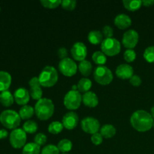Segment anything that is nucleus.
<instances>
[{"label": "nucleus", "instance_id": "1", "mask_svg": "<svg viewBox=\"0 0 154 154\" xmlns=\"http://www.w3.org/2000/svg\"><path fill=\"white\" fill-rule=\"evenodd\" d=\"M153 118L151 114L144 110L135 111L130 117V123L132 127L140 132H145L153 127Z\"/></svg>", "mask_w": 154, "mask_h": 154}, {"label": "nucleus", "instance_id": "2", "mask_svg": "<svg viewBox=\"0 0 154 154\" xmlns=\"http://www.w3.org/2000/svg\"><path fill=\"white\" fill-rule=\"evenodd\" d=\"M35 113L41 120H48L54 113V105L51 99L42 98L35 105Z\"/></svg>", "mask_w": 154, "mask_h": 154}, {"label": "nucleus", "instance_id": "3", "mask_svg": "<svg viewBox=\"0 0 154 154\" xmlns=\"http://www.w3.org/2000/svg\"><path fill=\"white\" fill-rule=\"evenodd\" d=\"M58 72L51 66H47L42 69L38 76L39 82L43 87H52L58 81Z\"/></svg>", "mask_w": 154, "mask_h": 154}, {"label": "nucleus", "instance_id": "4", "mask_svg": "<svg viewBox=\"0 0 154 154\" xmlns=\"http://www.w3.org/2000/svg\"><path fill=\"white\" fill-rule=\"evenodd\" d=\"M21 122L19 113L13 110H5L0 114V123L9 129H17Z\"/></svg>", "mask_w": 154, "mask_h": 154}, {"label": "nucleus", "instance_id": "5", "mask_svg": "<svg viewBox=\"0 0 154 154\" xmlns=\"http://www.w3.org/2000/svg\"><path fill=\"white\" fill-rule=\"evenodd\" d=\"M93 77L96 82L102 86L108 85L114 79L111 69L105 66H98L93 72Z\"/></svg>", "mask_w": 154, "mask_h": 154}, {"label": "nucleus", "instance_id": "6", "mask_svg": "<svg viewBox=\"0 0 154 154\" xmlns=\"http://www.w3.org/2000/svg\"><path fill=\"white\" fill-rule=\"evenodd\" d=\"M82 102V96L78 90H69L64 96L63 104L67 109L71 111L79 108Z\"/></svg>", "mask_w": 154, "mask_h": 154}, {"label": "nucleus", "instance_id": "7", "mask_svg": "<svg viewBox=\"0 0 154 154\" xmlns=\"http://www.w3.org/2000/svg\"><path fill=\"white\" fill-rule=\"evenodd\" d=\"M102 52L108 57H114L120 54L121 45L117 39L114 38H105L101 44Z\"/></svg>", "mask_w": 154, "mask_h": 154}, {"label": "nucleus", "instance_id": "8", "mask_svg": "<svg viewBox=\"0 0 154 154\" xmlns=\"http://www.w3.org/2000/svg\"><path fill=\"white\" fill-rule=\"evenodd\" d=\"M10 144L14 148L20 149L23 147L26 142V133L23 129H15L11 132L9 136Z\"/></svg>", "mask_w": 154, "mask_h": 154}, {"label": "nucleus", "instance_id": "9", "mask_svg": "<svg viewBox=\"0 0 154 154\" xmlns=\"http://www.w3.org/2000/svg\"><path fill=\"white\" fill-rule=\"evenodd\" d=\"M59 69L64 76L72 77L76 74L78 66L73 60L67 57L60 60L59 63Z\"/></svg>", "mask_w": 154, "mask_h": 154}, {"label": "nucleus", "instance_id": "10", "mask_svg": "<svg viewBox=\"0 0 154 154\" xmlns=\"http://www.w3.org/2000/svg\"><path fill=\"white\" fill-rule=\"evenodd\" d=\"M81 126L84 132L94 135L100 131V123L97 119L92 117H87L81 120Z\"/></svg>", "mask_w": 154, "mask_h": 154}, {"label": "nucleus", "instance_id": "11", "mask_svg": "<svg viewBox=\"0 0 154 154\" xmlns=\"http://www.w3.org/2000/svg\"><path fill=\"white\" fill-rule=\"evenodd\" d=\"M139 35L135 29H129L125 32L122 38V43L125 48L133 49L138 45Z\"/></svg>", "mask_w": 154, "mask_h": 154}, {"label": "nucleus", "instance_id": "12", "mask_svg": "<svg viewBox=\"0 0 154 154\" xmlns=\"http://www.w3.org/2000/svg\"><path fill=\"white\" fill-rule=\"evenodd\" d=\"M71 54L75 60L82 62L85 60L87 55V48L82 42H76L71 49Z\"/></svg>", "mask_w": 154, "mask_h": 154}, {"label": "nucleus", "instance_id": "13", "mask_svg": "<svg viewBox=\"0 0 154 154\" xmlns=\"http://www.w3.org/2000/svg\"><path fill=\"white\" fill-rule=\"evenodd\" d=\"M29 85L30 87L29 94L30 96L34 100H40L42 99V95H43V91L41 88V84L39 82L38 78L37 77H33L29 81Z\"/></svg>", "mask_w": 154, "mask_h": 154}, {"label": "nucleus", "instance_id": "14", "mask_svg": "<svg viewBox=\"0 0 154 154\" xmlns=\"http://www.w3.org/2000/svg\"><path fill=\"white\" fill-rule=\"evenodd\" d=\"M78 120H79V117L78 114L74 111H69L63 116L62 123L66 129L72 130L78 126Z\"/></svg>", "mask_w": 154, "mask_h": 154}, {"label": "nucleus", "instance_id": "15", "mask_svg": "<svg viewBox=\"0 0 154 154\" xmlns=\"http://www.w3.org/2000/svg\"><path fill=\"white\" fill-rule=\"evenodd\" d=\"M14 101L17 105H26L30 99L29 92L23 87H20L15 90L14 93Z\"/></svg>", "mask_w": 154, "mask_h": 154}, {"label": "nucleus", "instance_id": "16", "mask_svg": "<svg viewBox=\"0 0 154 154\" xmlns=\"http://www.w3.org/2000/svg\"><path fill=\"white\" fill-rule=\"evenodd\" d=\"M116 75L123 80L130 79L133 76L134 69L128 64H121L116 69Z\"/></svg>", "mask_w": 154, "mask_h": 154}, {"label": "nucleus", "instance_id": "17", "mask_svg": "<svg viewBox=\"0 0 154 154\" xmlns=\"http://www.w3.org/2000/svg\"><path fill=\"white\" fill-rule=\"evenodd\" d=\"M82 102L85 106L93 108L98 105L99 99L96 93L89 91L87 93H84V95L82 96Z\"/></svg>", "mask_w": 154, "mask_h": 154}, {"label": "nucleus", "instance_id": "18", "mask_svg": "<svg viewBox=\"0 0 154 154\" xmlns=\"http://www.w3.org/2000/svg\"><path fill=\"white\" fill-rule=\"evenodd\" d=\"M114 24L120 29H126L131 26L132 20L127 14H120L114 18Z\"/></svg>", "mask_w": 154, "mask_h": 154}, {"label": "nucleus", "instance_id": "19", "mask_svg": "<svg viewBox=\"0 0 154 154\" xmlns=\"http://www.w3.org/2000/svg\"><path fill=\"white\" fill-rule=\"evenodd\" d=\"M11 75L5 71H0V92L8 90L11 84Z\"/></svg>", "mask_w": 154, "mask_h": 154}, {"label": "nucleus", "instance_id": "20", "mask_svg": "<svg viewBox=\"0 0 154 154\" xmlns=\"http://www.w3.org/2000/svg\"><path fill=\"white\" fill-rule=\"evenodd\" d=\"M87 38L92 45H97L100 43L102 44V42H103V35L102 32L99 30H93L89 32Z\"/></svg>", "mask_w": 154, "mask_h": 154}, {"label": "nucleus", "instance_id": "21", "mask_svg": "<svg viewBox=\"0 0 154 154\" xmlns=\"http://www.w3.org/2000/svg\"><path fill=\"white\" fill-rule=\"evenodd\" d=\"M14 98L11 94L10 91L6 90V91L2 92L0 93V103L5 107H10L13 105Z\"/></svg>", "mask_w": 154, "mask_h": 154}, {"label": "nucleus", "instance_id": "22", "mask_svg": "<svg viewBox=\"0 0 154 154\" xmlns=\"http://www.w3.org/2000/svg\"><path fill=\"white\" fill-rule=\"evenodd\" d=\"M117 130L116 128L111 124H105L100 129V134L105 138H111L115 135Z\"/></svg>", "mask_w": 154, "mask_h": 154}, {"label": "nucleus", "instance_id": "23", "mask_svg": "<svg viewBox=\"0 0 154 154\" xmlns=\"http://www.w3.org/2000/svg\"><path fill=\"white\" fill-rule=\"evenodd\" d=\"M78 69L83 76L87 77L91 74L92 70H93V66L90 61L85 60L82 62H80L79 65H78Z\"/></svg>", "mask_w": 154, "mask_h": 154}, {"label": "nucleus", "instance_id": "24", "mask_svg": "<svg viewBox=\"0 0 154 154\" xmlns=\"http://www.w3.org/2000/svg\"><path fill=\"white\" fill-rule=\"evenodd\" d=\"M23 154H41V147L35 142L26 144L22 150Z\"/></svg>", "mask_w": 154, "mask_h": 154}, {"label": "nucleus", "instance_id": "25", "mask_svg": "<svg viewBox=\"0 0 154 154\" xmlns=\"http://www.w3.org/2000/svg\"><path fill=\"white\" fill-rule=\"evenodd\" d=\"M35 114V108L30 105H24L20 109L19 115L23 120H29Z\"/></svg>", "mask_w": 154, "mask_h": 154}, {"label": "nucleus", "instance_id": "26", "mask_svg": "<svg viewBox=\"0 0 154 154\" xmlns=\"http://www.w3.org/2000/svg\"><path fill=\"white\" fill-rule=\"evenodd\" d=\"M77 86H78V90L80 93H87L90 91L92 87V81L89 78H83L80 80Z\"/></svg>", "mask_w": 154, "mask_h": 154}, {"label": "nucleus", "instance_id": "27", "mask_svg": "<svg viewBox=\"0 0 154 154\" xmlns=\"http://www.w3.org/2000/svg\"><path fill=\"white\" fill-rule=\"evenodd\" d=\"M123 6L126 9L130 11H135L138 10L142 5V1L141 0H135V1H132V0H124L123 1Z\"/></svg>", "mask_w": 154, "mask_h": 154}, {"label": "nucleus", "instance_id": "28", "mask_svg": "<svg viewBox=\"0 0 154 154\" xmlns=\"http://www.w3.org/2000/svg\"><path fill=\"white\" fill-rule=\"evenodd\" d=\"M57 148L60 150V152H62L63 153H67L68 152L71 151L72 149V142L69 139H62L61 141H59L57 144Z\"/></svg>", "mask_w": 154, "mask_h": 154}, {"label": "nucleus", "instance_id": "29", "mask_svg": "<svg viewBox=\"0 0 154 154\" xmlns=\"http://www.w3.org/2000/svg\"><path fill=\"white\" fill-rule=\"evenodd\" d=\"M93 62L98 66H104L107 62V56L102 51H96L92 56Z\"/></svg>", "mask_w": 154, "mask_h": 154}, {"label": "nucleus", "instance_id": "30", "mask_svg": "<svg viewBox=\"0 0 154 154\" xmlns=\"http://www.w3.org/2000/svg\"><path fill=\"white\" fill-rule=\"evenodd\" d=\"M23 129L25 131L26 133L34 134L38 130V124L33 120H27L24 123Z\"/></svg>", "mask_w": 154, "mask_h": 154}, {"label": "nucleus", "instance_id": "31", "mask_svg": "<svg viewBox=\"0 0 154 154\" xmlns=\"http://www.w3.org/2000/svg\"><path fill=\"white\" fill-rule=\"evenodd\" d=\"M63 128L64 126H63V123L59 121H54L50 123L49 126H48V132L51 134L57 135L63 130Z\"/></svg>", "mask_w": 154, "mask_h": 154}, {"label": "nucleus", "instance_id": "32", "mask_svg": "<svg viewBox=\"0 0 154 154\" xmlns=\"http://www.w3.org/2000/svg\"><path fill=\"white\" fill-rule=\"evenodd\" d=\"M41 4L43 7L48 9H54L61 5L62 1L60 0H41Z\"/></svg>", "mask_w": 154, "mask_h": 154}, {"label": "nucleus", "instance_id": "33", "mask_svg": "<svg viewBox=\"0 0 154 154\" xmlns=\"http://www.w3.org/2000/svg\"><path fill=\"white\" fill-rule=\"evenodd\" d=\"M144 58L147 63H154V45L146 48L144 52Z\"/></svg>", "mask_w": 154, "mask_h": 154}, {"label": "nucleus", "instance_id": "34", "mask_svg": "<svg viewBox=\"0 0 154 154\" xmlns=\"http://www.w3.org/2000/svg\"><path fill=\"white\" fill-rule=\"evenodd\" d=\"M41 154H60V150L57 146L54 144H48L42 149Z\"/></svg>", "mask_w": 154, "mask_h": 154}, {"label": "nucleus", "instance_id": "35", "mask_svg": "<svg viewBox=\"0 0 154 154\" xmlns=\"http://www.w3.org/2000/svg\"><path fill=\"white\" fill-rule=\"evenodd\" d=\"M123 58L127 63H132L136 59V53L133 49H127L123 54Z\"/></svg>", "mask_w": 154, "mask_h": 154}, {"label": "nucleus", "instance_id": "36", "mask_svg": "<svg viewBox=\"0 0 154 154\" xmlns=\"http://www.w3.org/2000/svg\"><path fill=\"white\" fill-rule=\"evenodd\" d=\"M76 5L77 2L75 0H63L61 3L63 8L66 11H73L76 7Z\"/></svg>", "mask_w": 154, "mask_h": 154}, {"label": "nucleus", "instance_id": "37", "mask_svg": "<svg viewBox=\"0 0 154 154\" xmlns=\"http://www.w3.org/2000/svg\"><path fill=\"white\" fill-rule=\"evenodd\" d=\"M47 138H48L45 134L40 132V133H38L35 135L34 138V142L41 147V146H43L46 144Z\"/></svg>", "mask_w": 154, "mask_h": 154}, {"label": "nucleus", "instance_id": "38", "mask_svg": "<svg viewBox=\"0 0 154 154\" xmlns=\"http://www.w3.org/2000/svg\"><path fill=\"white\" fill-rule=\"evenodd\" d=\"M102 35L105 38H110L114 35V29L110 26H105L102 29Z\"/></svg>", "mask_w": 154, "mask_h": 154}, {"label": "nucleus", "instance_id": "39", "mask_svg": "<svg viewBox=\"0 0 154 154\" xmlns=\"http://www.w3.org/2000/svg\"><path fill=\"white\" fill-rule=\"evenodd\" d=\"M91 141L94 145H100L102 143V141H103V137L102 136L100 133L98 132V133L94 134V135H92Z\"/></svg>", "mask_w": 154, "mask_h": 154}, {"label": "nucleus", "instance_id": "40", "mask_svg": "<svg viewBox=\"0 0 154 154\" xmlns=\"http://www.w3.org/2000/svg\"><path fill=\"white\" fill-rule=\"evenodd\" d=\"M129 82L134 87H139L142 83L141 78L138 75H133L132 78L129 79Z\"/></svg>", "mask_w": 154, "mask_h": 154}, {"label": "nucleus", "instance_id": "41", "mask_svg": "<svg viewBox=\"0 0 154 154\" xmlns=\"http://www.w3.org/2000/svg\"><path fill=\"white\" fill-rule=\"evenodd\" d=\"M57 55H58L59 58L63 60V59H66L67 58V56H68V51L66 48H60V49L58 50L57 51Z\"/></svg>", "mask_w": 154, "mask_h": 154}, {"label": "nucleus", "instance_id": "42", "mask_svg": "<svg viewBox=\"0 0 154 154\" xmlns=\"http://www.w3.org/2000/svg\"><path fill=\"white\" fill-rule=\"evenodd\" d=\"M8 135V132L7 130L5 129H0V140L1 139H5L6 138Z\"/></svg>", "mask_w": 154, "mask_h": 154}, {"label": "nucleus", "instance_id": "43", "mask_svg": "<svg viewBox=\"0 0 154 154\" xmlns=\"http://www.w3.org/2000/svg\"><path fill=\"white\" fill-rule=\"evenodd\" d=\"M154 4V0H144L142 1V5L145 7H150Z\"/></svg>", "mask_w": 154, "mask_h": 154}, {"label": "nucleus", "instance_id": "44", "mask_svg": "<svg viewBox=\"0 0 154 154\" xmlns=\"http://www.w3.org/2000/svg\"><path fill=\"white\" fill-rule=\"evenodd\" d=\"M150 114H151L152 117H153V120H154V106L153 107V108H151V111H150Z\"/></svg>", "mask_w": 154, "mask_h": 154}, {"label": "nucleus", "instance_id": "45", "mask_svg": "<svg viewBox=\"0 0 154 154\" xmlns=\"http://www.w3.org/2000/svg\"><path fill=\"white\" fill-rule=\"evenodd\" d=\"M153 127L154 128V121H153Z\"/></svg>", "mask_w": 154, "mask_h": 154}, {"label": "nucleus", "instance_id": "46", "mask_svg": "<svg viewBox=\"0 0 154 154\" xmlns=\"http://www.w3.org/2000/svg\"><path fill=\"white\" fill-rule=\"evenodd\" d=\"M63 154H68V153H63Z\"/></svg>", "mask_w": 154, "mask_h": 154}, {"label": "nucleus", "instance_id": "47", "mask_svg": "<svg viewBox=\"0 0 154 154\" xmlns=\"http://www.w3.org/2000/svg\"><path fill=\"white\" fill-rule=\"evenodd\" d=\"M0 11H1V8H0Z\"/></svg>", "mask_w": 154, "mask_h": 154}]
</instances>
